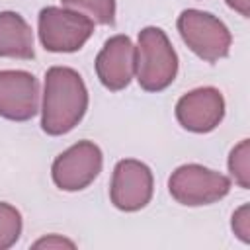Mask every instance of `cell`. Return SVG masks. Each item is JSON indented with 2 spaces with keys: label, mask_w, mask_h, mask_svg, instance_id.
Segmentation results:
<instances>
[{
  "label": "cell",
  "mask_w": 250,
  "mask_h": 250,
  "mask_svg": "<svg viewBox=\"0 0 250 250\" xmlns=\"http://www.w3.org/2000/svg\"><path fill=\"white\" fill-rule=\"evenodd\" d=\"M0 57L33 59V31L18 12H0Z\"/></svg>",
  "instance_id": "obj_11"
},
{
  "label": "cell",
  "mask_w": 250,
  "mask_h": 250,
  "mask_svg": "<svg viewBox=\"0 0 250 250\" xmlns=\"http://www.w3.org/2000/svg\"><path fill=\"white\" fill-rule=\"evenodd\" d=\"M135 74L139 86L146 92H162L174 82L178 74V55L160 27L148 25L139 31Z\"/></svg>",
  "instance_id": "obj_2"
},
{
  "label": "cell",
  "mask_w": 250,
  "mask_h": 250,
  "mask_svg": "<svg viewBox=\"0 0 250 250\" xmlns=\"http://www.w3.org/2000/svg\"><path fill=\"white\" fill-rule=\"evenodd\" d=\"M62 246L74 248L76 244L72 240L64 238V236H59V234H49V236L39 238L37 242H33V248H62Z\"/></svg>",
  "instance_id": "obj_16"
},
{
  "label": "cell",
  "mask_w": 250,
  "mask_h": 250,
  "mask_svg": "<svg viewBox=\"0 0 250 250\" xmlns=\"http://www.w3.org/2000/svg\"><path fill=\"white\" fill-rule=\"evenodd\" d=\"M229 8H232L234 12H238L242 18L250 16V0H225Z\"/></svg>",
  "instance_id": "obj_17"
},
{
  "label": "cell",
  "mask_w": 250,
  "mask_h": 250,
  "mask_svg": "<svg viewBox=\"0 0 250 250\" xmlns=\"http://www.w3.org/2000/svg\"><path fill=\"white\" fill-rule=\"evenodd\" d=\"M154 180L150 168L135 158L119 160L113 168L109 199L119 211H139L152 199Z\"/></svg>",
  "instance_id": "obj_7"
},
{
  "label": "cell",
  "mask_w": 250,
  "mask_h": 250,
  "mask_svg": "<svg viewBox=\"0 0 250 250\" xmlns=\"http://www.w3.org/2000/svg\"><path fill=\"white\" fill-rule=\"evenodd\" d=\"M21 234V215L20 211L6 203L0 201V250L12 248Z\"/></svg>",
  "instance_id": "obj_13"
},
{
  "label": "cell",
  "mask_w": 250,
  "mask_h": 250,
  "mask_svg": "<svg viewBox=\"0 0 250 250\" xmlns=\"http://www.w3.org/2000/svg\"><path fill=\"white\" fill-rule=\"evenodd\" d=\"M178 31L184 43L203 61L217 62L230 51L232 35L229 27L209 12L188 8L178 16Z\"/></svg>",
  "instance_id": "obj_4"
},
{
  "label": "cell",
  "mask_w": 250,
  "mask_h": 250,
  "mask_svg": "<svg viewBox=\"0 0 250 250\" xmlns=\"http://www.w3.org/2000/svg\"><path fill=\"white\" fill-rule=\"evenodd\" d=\"M102 164L104 154L100 146L92 141H78L55 158L51 176L59 189L80 191L98 178V174L102 172Z\"/></svg>",
  "instance_id": "obj_6"
},
{
  "label": "cell",
  "mask_w": 250,
  "mask_h": 250,
  "mask_svg": "<svg viewBox=\"0 0 250 250\" xmlns=\"http://www.w3.org/2000/svg\"><path fill=\"white\" fill-rule=\"evenodd\" d=\"M230 227L242 242H250V207L244 203L232 213Z\"/></svg>",
  "instance_id": "obj_15"
},
{
  "label": "cell",
  "mask_w": 250,
  "mask_h": 250,
  "mask_svg": "<svg viewBox=\"0 0 250 250\" xmlns=\"http://www.w3.org/2000/svg\"><path fill=\"white\" fill-rule=\"evenodd\" d=\"M39 41L51 53H74L94 33V21L70 8L47 6L39 12L37 20Z\"/></svg>",
  "instance_id": "obj_3"
},
{
  "label": "cell",
  "mask_w": 250,
  "mask_h": 250,
  "mask_svg": "<svg viewBox=\"0 0 250 250\" xmlns=\"http://www.w3.org/2000/svg\"><path fill=\"white\" fill-rule=\"evenodd\" d=\"M229 172L242 189L250 188V143H248V139H242L230 150V154H229Z\"/></svg>",
  "instance_id": "obj_14"
},
{
  "label": "cell",
  "mask_w": 250,
  "mask_h": 250,
  "mask_svg": "<svg viewBox=\"0 0 250 250\" xmlns=\"http://www.w3.org/2000/svg\"><path fill=\"white\" fill-rule=\"evenodd\" d=\"M64 8L88 16L94 23L113 25L115 23V0H61Z\"/></svg>",
  "instance_id": "obj_12"
},
{
  "label": "cell",
  "mask_w": 250,
  "mask_h": 250,
  "mask_svg": "<svg viewBox=\"0 0 250 250\" xmlns=\"http://www.w3.org/2000/svg\"><path fill=\"white\" fill-rule=\"evenodd\" d=\"M96 74L111 92L129 86L135 76V45L127 35H113L104 43L96 57Z\"/></svg>",
  "instance_id": "obj_10"
},
{
  "label": "cell",
  "mask_w": 250,
  "mask_h": 250,
  "mask_svg": "<svg viewBox=\"0 0 250 250\" xmlns=\"http://www.w3.org/2000/svg\"><path fill=\"white\" fill-rule=\"evenodd\" d=\"M39 111V80L27 70H0V117L29 121Z\"/></svg>",
  "instance_id": "obj_9"
},
{
  "label": "cell",
  "mask_w": 250,
  "mask_h": 250,
  "mask_svg": "<svg viewBox=\"0 0 250 250\" xmlns=\"http://www.w3.org/2000/svg\"><path fill=\"white\" fill-rule=\"evenodd\" d=\"M168 191L186 207L211 205L230 191V178L201 164H182L170 174Z\"/></svg>",
  "instance_id": "obj_5"
},
{
  "label": "cell",
  "mask_w": 250,
  "mask_h": 250,
  "mask_svg": "<svg viewBox=\"0 0 250 250\" xmlns=\"http://www.w3.org/2000/svg\"><path fill=\"white\" fill-rule=\"evenodd\" d=\"M225 117V98L213 86L193 88L176 104L178 123L191 133H209Z\"/></svg>",
  "instance_id": "obj_8"
},
{
  "label": "cell",
  "mask_w": 250,
  "mask_h": 250,
  "mask_svg": "<svg viewBox=\"0 0 250 250\" xmlns=\"http://www.w3.org/2000/svg\"><path fill=\"white\" fill-rule=\"evenodd\" d=\"M88 109V90L82 76L70 66H51L45 72L41 129L59 137L72 131Z\"/></svg>",
  "instance_id": "obj_1"
}]
</instances>
